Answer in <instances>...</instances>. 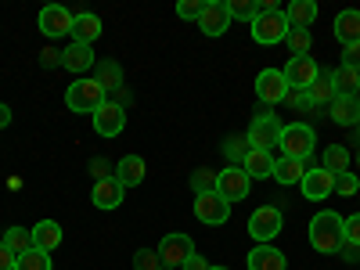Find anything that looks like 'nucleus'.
<instances>
[{
	"label": "nucleus",
	"mask_w": 360,
	"mask_h": 270,
	"mask_svg": "<svg viewBox=\"0 0 360 270\" xmlns=\"http://www.w3.org/2000/svg\"><path fill=\"white\" fill-rule=\"evenodd\" d=\"M249 25H252V40L263 44V47L285 44L288 29H292L288 18H285V11H281L278 4H270V0H259V4H256V18H252Z\"/></svg>",
	"instance_id": "1"
},
{
	"label": "nucleus",
	"mask_w": 360,
	"mask_h": 270,
	"mask_svg": "<svg viewBox=\"0 0 360 270\" xmlns=\"http://www.w3.org/2000/svg\"><path fill=\"white\" fill-rule=\"evenodd\" d=\"M346 242V220L332 209H324L310 220V245L321 252V256H335Z\"/></svg>",
	"instance_id": "2"
},
{
	"label": "nucleus",
	"mask_w": 360,
	"mask_h": 270,
	"mask_svg": "<svg viewBox=\"0 0 360 270\" xmlns=\"http://www.w3.org/2000/svg\"><path fill=\"white\" fill-rule=\"evenodd\" d=\"M105 101H108V98H105L101 83H98V79H86V76L72 79V83H69V90H65V108H69V112L94 115Z\"/></svg>",
	"instance_id": "3"
},
{
	"label": "nucleus",
	"mask_w": 360,
	"mask_h": 270,
	"mask_svg": "<svg viewBox=\"0 0 360 270\" xmlns=\"http://www.w3.org/2000/svg\"><path fill=\"white\" fill-rule=\"evenodd\" d=\"M314 144H317V134L314 127L307 123H288L281 127V137H278V148H281V159H310L314 155Z\"/></svg>",
	"instance_id": "4"
},
{
	"label": "nucleus",
	"mask_w": 360,
	"mask_h": 270,
	"mask_svg": "<svg viewBox=\"0 0 360 270\" xmlns=\"http://www.w3.org/2000/svg\"><path fill=\"white\" fill-rule=\"evenodd\" d=\"M278 137H281V123H278V115H270V108L252 119L249 134H245L249 148H256V152H270V148H278Z\"/></svg>",
	"instance_id": "5"
},
{
	"label": "nucleus",
	"mask_w": 360,
	"mask_h": 270,
	"mask_svg": "<svg viewBox=\"0 0 360 270\" xmlns=\"http://www.w3.org/2000/svg\"><path fill=\"white\" fill-rule=\"evenodd\" d=\"M281 224H285V217H281L278 205H259L256 213L249 217V234L256 238L259 245H270L281 234Z\"/></svg>",
	"instance_id": "6"
},
{
	"label": "nucleus",
	"mask_w": 360,
	"mask_h": 270,
	"mask_svg": "<svg viewBox=\"0 0 360 270\" xmlns=\"http://www.w3.org/2000/svg\"><path fill=\"white\" fill-rule=\"evenodd\" d=\"M249 188H252V176H249L242 166H227V169L220 173V180H217V195H220L224 202H242V198L249 195Z\"/></svg>",
	"instance_id": "7"
},
{
	"label": "nucleus",
	"mask_w": 360,
	"mask_h": 270,
	"mask_svg": "<svg viewBox=\"0 0 360 270\" xmlns=\"http://www.w3.org/2000/svg\"><path fill=\"white\" fill-rule=\"evenodd\" d=\"M285 94H288V79H285L281 69H263V72L256 76V98H259L266 108L278 105V101H285Z\"/></svg>",
	"instance_id": "8"
},
{
	"label": "nucleus",
	"mask_w": 360,
	"mask_h": 270,
	"mask_svg": "<svg viewBox=\"0 0 360 270\" xmlns=\"http://www.w3.org/2000/svg\"><path fill=\"white\" fill-rule=\"evenodd\" d=\"M72 22H76V15H72L69 8H62V4H47V8L40 11V33H44L47 40H58V37L72 33Z\"/></svg>",
	"instance_id": "9"
},
{
	"label": "nucleus",
	"mask_w": 360,
	"mask_h": 270,
	"mask_svg": "<svg viewBox=\"0 0 360 270\" xmlns=\"http://www.w3.org/2000/svg\"><path fill=\"white\" fill-rule=\"evenodd\" d=\"M191 256H195V242H191L188 234H166L162 242H159L162 266H184Z\"/></svg>",
	"instance_id": "10"
},
{
	"label": "nucleus",
	"mask_w": 360,
	"mask_h": 270,
	"mask_svg": "<svg viewBox=\"0 0 360 270\" xmlns=\"http://www.w3.org/2000/svg\"><path fill=\"white\" fill-rule=\"evenodd\" d=\"M195 217L209 227H220L231 220V202H224L217 191L213 195H195Z\"/></svg>",
	"instance_id": "11"
},
{
	"label": "nucleus",
	"mask_w": 360,
	"mask_h": 270,
	"mask_svg": "<svg viewBox=\"0 0 360 270\" xmlns=\"http://www.w3.org/2000/svg\"><path fill=\"white\" fill-rule=\"evenodd\" d=\"M303 198H310V202H324L328 195L335 191V173H328L324 166H310V173L303 176Z\"/></svg>",
	"instance_id": "12"
},
{
	"label": "nucleus",
	"mask_w": 360,
	"mask_h": 270,
	"mask_svg": "<svg viewBox=\"0 0 360 270\" xmlns=\"http://www.w3.org/2000/svg\"><path fill=\"white\" fill-rule=\"evenodd\" d=\"M123 127H127V112H123V105H119V101H105V105L94 112V130H98L101 137L123 134Z\"/></svg>",
	"instance_id": "13"
},
{
	"label": "nucleus",
	"mask_w": 360,
	"mask_h": 270,
	"mask_svg": "<svg viewBox=\"0 0 360 270\" xmlns=\"http://www.w3.org/2000/svg\"><path fill=\"white\" fill-rule=\"evenodd\" d=\"M285 72V79H288V86H295V90H307L317 76H321V69H317V62L307 54V58H288V65L281 69Z\"/></svg>",
	"instance_id": "14"
},
{
	"label": "nucleus",
	"mask_w": 360,
	"mask_h": 270,
	"mask_svg": "<svg viewBox=\"0 0 360 270\" xmlns=\"http://www.w3.org/2000/svg\"><path fill=\"white\" fill-rule=\"evenodd\" d=\"M123 184H119L115 176H105V180H94V191H90V202H94V209H119L123 205Z\"/></svg>",
	"instance_id": "15"
},
{
	"label": "nucleus",
	"mask_w": 360,
	"mask_h": 270,
	"mask_svg": "<svg viewBox=\"0 0 360 270\" xmlns=\"http://www.w3.org/2000/svg\"><path fill=\"white\" fill-rule=\"evenodd\" d=\"M198 29L205 37H224L231 29V15H227V4H220V0H209L202 18H198Z\"/></svg>",
	"instance_id": "16"
},
{
	"label": "nucleus",
	"mask_w": 360,
	"mask_h": 270,
	"mask_svg": "<svg viewBox=\"0 0 360 270\" xmlns=\"http://www.w3.org/2000/svg\"><path fill=\"white\" fill-rule=\"evenodd\" d=\"M245 263H249V270H285V266H288L285 252L274 249V245H256V249L245 256Z\"/></svg>",
	"instance_id": "17"
},
{
	"label": "nucleus",
	"mask_w": 360,
	"mask_h": 270,
	"mask_svg": "<svg viewBox=\"0 0 360 270\" xmlns=\"http://www.w3.org/2000/svg\"><path fill=\"white\" fill-rule=\"evenodd\" d=\"M33 231V249H40V252H54L58 245H62V224L58 220H40L37 227H29Z\"/></svg>",
	"instance_id": "18"
},
{
	"label": "nucleus",
	"mask_w": 360,
	"mask_h": 270,
	"mask_svg": "<svg viewBox=\"0 0 360 270\" xmlns=\"http://www.w3.org/2000/svg\"><path fill=\"white\" fill-rule=\"evenodd\" d=\"M101 37V18L94 11H79L76 22H72V40L76 44H86V47H94V40Z\"/></svg>",
	"instance_id": "19"
},
{
	"label": "nucleus",
	"mask_w": 360,
	"mask_h": 270,
	"mask_svg": "<svg viewBox=\"0 0 360 270\" xmlns=\"http://www.w3.org/2000/svg\"><path fill=\"white\" fill-rule=\"evenodd\" d=\"M115 180L123 188H137V184H144V159L141 155H123L115 162Z\"/></svg>",
	"instance_id": "20"
},
{
	"label": "nucleus",
	"mask_w": 360,
	"mask_h": 270,
	"mask_svg": "<svg viewBox=\"0 0 360 270\" xmlns=\"http://www.w3.org/2000/svg\"><path fill=\"white\" fill-rule=\"evenodd\" d=\"M62 65H65L69 72H76V76L90 72V69H94V47H86V44H72V47L62 54Z\"/></svg>",
	"instance_id": "21"
},
{
	"label": "nucleus",
	"mask_w": 360,
	"mask_h": 270,
	"mask_svg": "<svg viewBox=\"0 0 360 270\" xmlns=\"http://www.w3.org/2000/svg\"><path fill=\"white\" fill-rule=\"evenodd\" d=\"M310 173V159L303 162V159H278V166H274V180L278 184H303V176Z\"/></svg>",
	"instance_id": "22"
},
{
	"label": "nucleus",
	"mask_w": 360,
	"mask_h": 270,
	"mask_svg": "<svg viewBox=\"0 0 360 270\" xmlns=\"http://www.w3.org/2000/svg\"><path fill=\"white\" fill-rule=\"evenodd\" d=\"M274 166H278V159L270 155V152H256V148H249V155H245V162H242V169H245L252 180L274 176Z\"/></svg>",
	"instance_id": "23"
},
{
	"label": "nucleus",
	"mask_w": 360,
	"mask_h": 270,
	"mask_svg": "<svg viewBox=\"0 0 360 270\" xmlns=\"http://www.w3.org/2000/svg\"><path fill=\"white\" fill-rule=\"evenodd\" d=\"M94 79L101 83L105 98L108 94H123V69H119L115 62H98L94 65Z\"/></svg>",
	"instance_id": "24"
},
{
	"label": "nucleus",
	"mask_w": 360,
	"mask_h": 270,
	"mask_svg": "<svg viewBox=\"0 0 360 270\" xmlns=\"http://www.w3.org/2000/svg\"><path fill=\"white\" fill-rule=\"evenodd\" d=\"M335 37H339L342 47L360 44V11H356V8H349V11H342V15L335 18Z\"/></svg>",
	"instance_id": "25"
},
{
	"label": "nucleus",
	"mask_w": 360,
	"mask_h": 270,
	"mask_svg": "<svg viewBox=\"0 0 360 270\" xmlns=\"http://www.w3.org/2000/svg\"><path fill=\"white\" fill-rule=\"evenodd\" d=\"M328 112H332V123H339V127H356L360 123V105H356V98H335L332 105H328Z\"/></svg>",
	"instance_id": "26"
},
{
	"label": "nucleus",
	"mask_w": 360,
	"mask_h": 270,
	"mask_svg": "<svg viewBox=\"0 0 360 270\" xmlns=\"http://www.w3.org/2000/svg\"><path fill=\"white\" fill-rule=\"evenodd\" d=\"M285 18L292 29H310L314 18H317V4L314 0H292V4L285 8Z\"/></svg>",
	"instance_id": "27"
},
{
	"label": "nucleus",
	"mask_w": 360,
	"mask_h": 270,
	"mask_svg": "<svg viewBox=\"0 0 360 270\" xmlns=\"http://www.w3.org/2000/svg\"><path fill=\"white\" fill-rule=\"evenodd\" d=\"M332 83H335V94H342V98H356V94H360V69L339 65V69L332 72Z\"/></svg>",
	"instance_id": "28"
},
{
	"label": "nucleus",
	"mask_w": 360,
	"mask_h": 270,
	"mask_svg": "<svg viewBox=\"0 0 360 270\" xmlns=\"http://www.w3.org/2000/svg\"><path fill=\"white\" fill-rule=\"evenodd\" d=\"M307 94H310V101L321 108V105H332L339 94H335V83H332V72H321L310 86H307Z\"/></svg>",
	"instance_id": "29"
},
{
	"label": "nucleus",
	"mask_w": 360,
	"mask_h": 270,
	"mask_svg": "<svg viewBox=\"0 0 360 270\" xmlns=\"http://www.w3.org/2000/svg\"><path fill=\"white\" fill-rule=\"evenodd\" d=\"M0 242H4L15 256H25L29 249H33V231H29V227H8Z\"/></svg>",
	"instance_id": "30"
},
{
	"label": "nucleus",
	"mask_w": 360,
	"mask_h": 270,
	"mask_svg": "<svg viewBox=\"0 0 360 270\" xmlns=\"http://www.w3.org/2000/svg\"><path fill=\"white\" fill-rule=\"evenodd\" d=\"M328 173H349V152H346V148L342 144H328L324 148V162H321Z\"/></svg>",
	"instance_id": "31"
},
{
	"label": "nucleus",
	"mask_w": 360,
	"mask_h": 270,
	"mask_svg": "<svg viewBox=\"0 0 360 270\" xmlns=\"http://www.w3.org/2000/svg\"><path fill=\"white\" fill-rule=\"evenodd\" d=\"M285 44H288L292 58H307V54H310V44H314V37H310V29H288Z\"/></svg>",
	"instance_id": "32"
},
{
	"label": "nucleus",
	"mask_w": 360,
	"mask_h": 270,
	"mask_svg": "<svg viewBox=\"0 0 360 270\" xmlns=\"http://www.w3.org/2000/svg\"><path fill=\"white\" fill-rule=\"evenodd\" d=\"M217 180H220V173H213V169H195L191 173V188H195V195H213L217 191Z\"/></svg>",
	"instance_id": "33"
},
{
	"label": "nucleus",
	"mask_w": 360,
	"mask_h": 270,
	"mask_svg": "<svg viewBox=\"0 0 360 270\" xmlns=\"http://www.w3.org/2000/svg\"><path fill=\"white\" fill-rule=\"evenodd\" d=\"M15 270H51V252H40V249H29L25 256H18Z\"/></svg>",
	"instance_id": "34"
},
{
	"label": "nucleus",
	"mask_w": 360,
	"mask_h": 270,
	"mask_svg": "<svg viewBox=\"0 0 360 270\" xmlns=\"http://www.w3.org/2000/svg\"><path fill=\"white\" fill-rule=\"evenodd\" d=\"M224 155L231 159V166H242L245 155H249V141H245V137H231V141L224 144Z\"/></svg>",
	"instance_id": "35"
},
{
	"label": "nucleus",
	"mask_w": 360,
	"mask_h": 270,
	"mask_svg": "<svg viewBox=\"0 0 360 270\" xmlns=\"http://www.w3.org/2000/svg\"><path fill=\"white\" fill-rule=\"evenodd\" d=\"M227 15H231V22L238 18V22H252L256 18V4L252 0H227Z\"/></svg>",
	"instance_id": "36"
},
{
	"label": "nucleus",
	"mask_w": 360,
	"mask_h": 270,
	"mask_svg": "<svg viewBox=\"0 0 360 270\" xmlns=\"http://www.w3.org/2000/svg\"><path fill=\"white\" fill-rule=\"evenodd\" d=\"M205 4H209V0H180V4H176V15L188 18V22H198L202 11H205Z\"/></svg>",
	"instance_id": "37"
},
{
	"label": "nucleus",
	"mask_w": 360,
	"mask_h": 270,
	"mask_svg": "<svg viewBox=\"0 0 360 270\" xmlns=\"http://www.w3.org/2000/svg\"><path fill=\"white\" fill-rule=\"evenodd\" d=\"M335 191L346 195V198L360 195V176H356V173H339V176H335Z\"/></svg>",
	"instance_id": "38"
},
{
	"label": "nucleus",
	"mask_w": 360,
	"mask_h": 270,
	"mask_svg": "<svg viewBox=\"0 0 360 270\" xmlns=\"http://www.w3.org/2000/svg\"><path fill=\"white\" fill-rule=\"evenodd\" d=\"M134 270H162L159 252H152V249H137V256H134Z\"/></svg>",
	"instance_id": "39"
},
{
	"label": "nucleus",
	"mask_w": 360,
	"mask_h": 270,
	"mask_svg": "<svg viewBox=\"0 0 360 270\" xmlns=\"http://www.w3.org/2000/svg\"><path fill=\"white\" fill-rule=\"evenodd\" d=\"M346 242H349L353 249H360V213L346 217Z\"/></svg>",
	"instance_id": "40"
},
{
	"label": "nucleus",
	"mask_w": 360,
	"mask_h": 270,
	"mask_svg": "<svg viewBox=\"0 0 360 270\" xmlns=\"http://www.w3.org/2000/svg\"><path fill=\"white\" fill-rule=\"evenodd\" d=\"M342 58H346L342 65H349V69H360V44H349V47H342Z\"/></svg>",
	"instance_id": "41"
},
{
	"label": "nucleus",
	"mask_w": 360,
	"mask_h": 270,
	"mask_svg": "<svg viewBox=\"0 0 360 270\" xmlns=\"http://www.w3.org/2000/svg\"><path fill=\"white\" fill-rule=\"evenodd\" d=\"M15 263H18V256H15L4 242H0V270H15Z\"/></svg>",
	"instance_id": "42"
},
{
	"label": "nucleus",
	"mask_w": 360,
	"mask_h": 270,
	"mask_svg": "<svg viewBox=\"0 0 360 270\" xmlns=\"http://www.w3.org/2000/svg\"><path fill=\"white\" fill-rule=\"evenodd\" d=\"M184 270H209V259H205V256H198V252H195V256H191V259H188V263H184Z\"/></svg>",
	"instance_id": "43"
},
{
	"label": "nucleus",
	"mask_w": 360,
	"mask_h": 270,
	"mask_svg": "<svg viewBox=\"0 0 360 270\" xmlns=\"http://www.w3.org/2000/svg\"><path fill=\"white\" fill-rule=\"evenodd\" d=\"M4 127H11V108L0 105V130H4Z\"/></svg>",
	"instance_id": "44"
},
{
	"label": "nucleus",
	"mask_w": 360,
	"mask_h": 270,
	"mask_svg": "<svg viewBox=\"0 0 360 270\" xmlns=\"http://www.w3.org/2000/svg\"><path fill=\"white\" fill-rule=\"evenodd\" d=\"M209 270H227V266H209Z\"/></svg>",
	"instance_id": "45"
},
{
	"label": "nucleus",
	"mask_w": 360,
	"mask_h": 270,
	"mask_svg": "<svg viewBox=\"0 0 360 270\" xmlns=\"http://www.w3.org/2000/svg\"><path fill=\"white\" fill-rule=\"evenodd\" d=\"M356 166H360V148H356Z\"/></svg>",
	"instance_id": "46"
},
{
	"label": "nucleus",
	"mask_w": 360,
	"mask_h": 270,
	"mask_svg": "<svg viewBox=\"0 0 360 270\" xmlns=\"http://www.w3.org/2000/svg\"><path fill=\"white\" fill-rule=\"evenodd\" d=\"M356 105H360V94H356Z\"/></svg>",
	"instance_id": "47"
}]
</instances>
